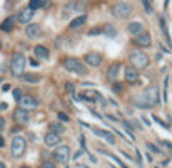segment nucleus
<instances>
[{
	"mask_svg": "<svg viewBox=\"0 0 172 168\" xmlns=\"http://www.w3.org/2000/svg\"><path fill=\"white\" fill-rule=\"evenodd\" d=\"M53 158L58 164H62V165H67L68 164L69 158H71V150H69L68 145H59L54 153H53Z\"/></svg>",
	"mask_w": 172,
	"mask_h": 168,
	"instance_id": "nucleus-7",
	"label": "nucleus"
},
{
	"mask_svg": "<svg viewBox=\"0 0 172 168\" xmlns=\"http://www.w3.org/2000/svg\"><path fill=\"white\" fill-rule=\"evenodd\" d=\"M41 168H56V165L53 162H50V160H45L43 165H41Z\"/></svg>",
	"mask_w": 172,
	"mask_h": 168,
	"instance_id": "nucleus-35",
	"label": "nucleus"
},
{
	"mask_svg": "<svg viewBox=\"0 0 172 168\" xmlns=\"http://www.w3.org/2000/svg\"><path fill=\"white\" fill-rule=\"evenodd\" d=\"M163 101H168V79H164V88H163Z\"/></svg>",
	"mask_w": 172,
	"mask_h": 168,
	"instance_id": "nucleus-32",
	"label": "nucleus"
},
{
	"mask_svg": "<svg viewBox=\"0 0 172 168\" xmlns=\"http://www.w3.org/2000/svg\"><path fill=\"white\" fill-rule=\"evenodd\" d=\"M83 168H89V167H83Z\"/></svg>",
	"mask_w": 172,
	"mask_h": 168,
	"instance_id": "nucleus-50",
	"label": "nucleus"
},
{
	"mask_svg": "<svg viewBox=\"0 0 172 168\" xmlns=\"http://www.w3.org/2000/svg\"><path fill=\"white\" fill-rule=\"evenodd\" d=\"M65 130H67L65 126L60 124V123H52V124H50V132H54V133L60 135V133H63Z\"/></svg>",
	"mask_w": 172,
	"mask_h": 168,
	"instance_id": "nucleus-24",
	"label": "nucleus"
},
{
	"mask_svg": "<svg viewBox=\"0 0 172 168\" xmlns=\"http://www.w3.org/2000/svg\"><path fill=\"white\" fill-rule=\"evenodd\" d=\"M2 147H5V138L0 135V149H2Z\"/></svg>",
	"mask_w": 172,
	"mask_h": 168,
	"instance_id": "nucleus-41",
	"label": "nucleus"
},
{
	"mask_svg": "<svg viewBox=\"0 0 172 168\" xmlns=\"http://www.w3.org/2000/svg\"><path fill=\"white\" fill-rule=\"evenodd\" d=\"M124 79L129 85H134L138 84L139 80V71L134 67H127L125 71H124Z\"/></svg>",
	"mask_w": 172,
	"mask_h": 168,
	"instance_id": "nucleus-15",
	"label": "nucleus"
},
{
	"mask_svg": "<svg viewBox=\"0 0 172 168\" xmlns=\"http://www.w3.org/2000/svg\"><path fill=\"white\" fill-rule=\"evenodd\" d=\"M12 95H14V100L18 103V101H20V99L23 97V91H21L20 88H15V89L12 91Z\"/></svg>",
	"mask_w": 172,
	"mask_h": 168,
	"instance_id": "nucleus-28",
	"label": "nucleus"
},
{
	"mask_svg": "<svg viewBox=\"0 0 172 168\" xmlns=\"http://www.w3.org/2000/svg\"><path fill=\"white\" fill-rule=\"evenodd\" d=\"M127 30H129L133 36H138V35H140L144 32V24L139 23V21H131V23L127 26Z\"/></svg>",
	"mask_w": 172,
	"mask_h": 168,
	"instance_id": "nucleus-19",
	"label": "nucleus"
},
{
	"mask_svg": "<svg viewBox=\"0 0 172 168\" xmlns=\"http://www.w3.org/2000/svg\"><path fill=\"white\" fill-rule=\"evenodd\" d=\"M21 80L26 82V84H39L41 82V76L36 74V73H23Z\"/></svg>",
	"mask_w": 172,
	"mask_h": 168,
	"instance_id": "nucleus-21",
	"label": "nucleus"
},
{
	"mask_svg": "<svg viewBox=\"0 0 172 168\" xmlns=\"http://www.w3.org/2000/svg\"><path fill=\"white\" fill-rule=\"evenodd\" d=\"M162 144H163V145H166V147H169V149H172V144L168 143V141H162Z\"/></svg>",
	"mask_w": 172,
	"mask_h": 168,
	"instance_id": "nucleus-42",
	"label": "nucleus"
},
{
	"mask_svg": "<svg viewBox=\"0 0 172 168\" xmlns=\"http://www.w3.org/2000/svg\"><path fill=\"white\" fill-rule=\"evenodd\" d=\"M103 34H106L107 36H115V35H116V29H115L112 24H106L103 29Z\"/></svg>",
	"mask_w": 172,
	"mask_h": 168,
	"instance_id": "nucleus-25",
	"label": "nucleus"
},
{
	"mask_svg": "<svg viewBox=\"0 0 172 168\" xmlns=\"http://www.w3.org/2000/svg\"><path fill=\"white\" fill-rule=\"evenodd\" d=\"M14 120H15V123L20 124V126H24L27 124L29 121H30V115H29V112L24 109H21L20 106H18L17 109L14 111Z\"/></svg>",
	"mask_w": 172,
	"mask_h": 168,
	"instance_id": "nucleus-11",
	"label": "nucleus"
},
{
	"mask_svg": "<svg viewBox=\"0 0 172 168\" xmlns=\"http://www.w3.org/2000/svg\"><path fill=\"white\" fill-rule=\"evenodd\" d=\"M26 56L24 53H20L17 51L12 59H11V73L15 76V77H21L24 73V68H26Z\"/></svg>",
	"mask_w": 172,
	"mask_h": 168,
	"instance_id": "nucleus-4",
	"label": "nucleus"
},
{
	"mask_svg": "<svg viewBox=\"0 0 172 168\" xmlns=\"http://www.w3.org/2000/svg\"><path fill=\"white\" fill-rule=\"evenodd\" d=\"M63 88H65V91H67V93H69V94H73V93H74V85H73V84H69V82H67Z\"/></svg>",
	"mask_w": 172,
	"mask_h": 168,
	"instance_id": "nucleus-33",
	"label": "nucleus"
},
{
	"mask_svg": "<svg viewBox=\"0 0 172 168\" xmlns=\"http://www.w3.org/2000/svg\"><path fill=\"white\" fill-rule=\"evenodd\" d=\"M82 156V151H77L76 154H74V159H77V158H80Z\"/></svg>",
	"mask_w": 172,
	"mask_h": 168,
	"instance_id": "nucleus-43",
	"label": "nucleus"
},
{
	"mask_svg": "<svg viewBox=\"0 0 172 168\" xmlns=\"http://www.w3.org/2000/svg\"><path fill=\"white\" fill-rule=\"evenodd\" d=\"M63 67H65V70H68L71 73H76V74H78V76L88 74V67H86L80 59L73 58V56L65 58V61H63Z\"/></svg>",
	"mask_w": 172,
	"mask_h": 168,
	"instance_id": "nucleus-3",
	"label": "nucleus"
},
{
	"mask_svg": "<svg viewBox=\"0 0 172 168\" xmlns=\"http://www.w3.org/2000/svg\"><path fill=\"white\" fill-rule=\"evenodd\" d=\"M85 62L88 65H91V67H98L103 62V56L100 53H97V51H89V53L85 55Z\"/></svg>",
	"mask_w": 172,
	"mask_h": 168,
	"instance_id": "nucleus-13",
	"label": "nucleus"
},
{
	"mask_svg": "<svg viewBox=\"0 0 172 168\" xmlns=\"http://www.w3.org/2000/svg\"><path fill=\"white\" fill-rule=\"evenodd\" d=\"M3 49V42H2V38H0V50Z\"/></svg>",
	"mask_w": 172,
	"mask_h": 168,
	"instance_id": "nucleus-47",
	"label": "nucleus"
},
{
	"mask_svg": "<svg viewBox=\"0 0 172 168\" xmlns=\"http://www.w3.org/2000/svg\"><path fill=\"white\" fill-rule=\"evenodd\" d=\"M136 160H138V165H142V156H140L139 150H136Z\"/></svg>",
	"mask_w": 172,
	"mask_h": 168,
	"instance_id": "nucleus-37",
	"label": "nucleus"
},
{
	"mask_svg": "<svg viewBox=\"0 0 172 168\" xmlns=\"http://www.w3.org/2000/svg\"><path fill=\"white\" fill-rule=\"evenodd\" d=\"M24 34L29 40H38L41 35H43V29L38 23H29L24 29Z\"/></svg>",
	"mask_w": 172,
	"mask_h": 168,
	"instance_id": "nucleus-10",
	"label": "nucleus"
},
{
	"mask_svg": "<svg viewBox=\"0 0 172 168\" xmlns=\"http://www.w3.org/2000/svg\"><path fill=\"white\" fill-rule=\"evenodd\" d=\"M129 59H130L131 67H134L136 70H144V68H146L148 67V64H149L148 55H146L145 51L139 50V49H134V50L130 51Z\"/></svg>",
	"mask_w": 172,
	"mask_h": 168,
	"instance_id": "nucleus-2",
	"label": "nucleus"
},
{
	"mask_svg": "<svg viewBox=\"0 0 172 168\" xmlns=\"http://www.w3.org/2000/svg\"><path fill=\"white\" fill-rule=\"evenodd\" d=\"M92 132H94L97 136H100V138L106 139L109 144H115V136H113L109 130H103V129H98V127H92Z\"/></svg>",
	"mask_w": 172,
	"mask_h": 168,
	"instance_id": "nucleus-17",
	"label": "nucleus"
},
{
	"mask_svg": "<svg viewBox=\"0 0 172 168\" xmlns=\"http://www.w3.org/2000/svg\"><path fill=\"white\" fill-rule=\"evenodd\" d=\"M29 62H30V65H32V67H38V65H39V62H38L35 58H30V59H29Z\"/></svg>",
	"mask_w": 172,
	"mask_h": 168,
	"instance_id": "nucleus-39",
	"label": "nucleus"
},
{
	"mask_svg": "<svg viewBox=\"0 0 172 168\" xmlns=\"http://www.w3.org/2000/svg\"><path fill=\"white\" fill-rule=\"evenodd\" d=\"M20 168H32V167H27V165H24V167H20Z\"/></svg>",
	"mask_w": 172,
	"mask_h": 168,
	"instance_id": "nucleus-48",
	"label": "nucleus"
},
{
	"mask_svg": "<svg viewBox=\"0 0 172 168\" xmlns=\"http://www.w3.org/2000/svg\"><path fill=\"white\" fill-rule=\"evenodd\" d=\"M119 68H121V64L119 62H113L112 65L109 67V70H107V79L109 80H115L116 77H118V71H119Z\"/></svg>",
	"mask_w": 172,
	"mask_h": 168,
	"instance_id": "nucleus-22",
	"label": "nucleus"
},
{
	"mask_svg": "<svg viewBox=\"0 0 172 168\" xmlns=\"http://www.w3.org/2000/svg\"><path fill=\"white\" fill-rule=\"evenodd\" d=\"M103 34V29H100V27H94V29H91L89 32H88V35L89 36H94V35H101Z\"/></svg>",
	"mask_w": 172,
	"mask_h": 168,
	"instance_id": "nucleus-31",
	"label": "nucleus"
},
{
	"mask_svg": "<svg viewBox=\"0 0 172 168\" xmlns=\"http://www.w3.org/2000/svg\"><path fill=\"white\" fill-rule=\"evenodd\" d=\"M2 82H3V77H0V85H2Z\"/></svg>",
	"mask_w": 172,
	"mask_h": 168,
	"instance_id": "nucleus-49",
	"label": "nucleus"
},
{
	"mask_svg": "<svg viewBox=\"0 0 172 168\" xmlns=\"http://www.w3.org/2000/svg\"><path fill=\"white\" fill-rule=\"evenodd\" d=\"M133 44H134V46H138V47H142V49L151 47V35L148 34V32H142L140 35L134 36Z\"/></svg>",
	"mask_w": 172,
	"mask_h": 168,
	"instance_id": "nucleus-12",
	"label": "nucleus"
},
{
	"mask_svg": "<svg viewBox=\"0 0 172 168\" xmlns=\"http://www.w3.org/2000/svg\"><path fill=\"white\" fill-rule=\"evenodd\" d=\"M145 145H146V149L151 151V153H154V154H159V153H160V149H159L157 145H154L153 143H146Z\"/></svg>",
	"mask_w": 172,
	"mask_h": 168,
	"instance_id": "nucleus-27",
	"label": "nucleus"
},
{
	"mask_svg": "<svg viewBox=\"0 0 172 168\" xmlns=\"http://www.w3.org/2000/svg\"><path fill=\"white\" fill-rule=\"evenodd\" d=\"M142 3H144V8H145V12H146V14H151V12H153V8H151V3H149V0H142Z\"/></svg>",
	"mask_w": 172,
	"mask_h": 168,
	"instance_id": "nucleus-30",
	"label": "nucleus"
},
{
	"mask_svg": "<svg viewBox=\"0 0 172 168\" xmlns=\"http://www.w3.org/2000/svg\"><path fill=\"white\" fill-rule=\"evenodd\" d=\"M112 91L116 94H121L122 93V84H118V82H113L112 84Z\"/></svg>",
	"mask_w": 172,
	"mask_h": 168,
	"instance_id": "nucleus-29",
	"label": "nucleus"
},
{
	"mask_svg": "<svg viewBox=\"0 0 172 168\" xmlns=\"http://www.w3.org/2000/svg\"><path fill=\"white\" fill-rule=\"evenodd\" d=\"M9 89H11V85H9V84L2 85V93H8Z\"/></svg>",
	"mask_w": 172,
	"mask_h": 168,
	"instance_id": "nucleus-38",
	"label": "nucleus"
},
{
	"mask_svg": "<svg viewBox=\"0 0 172 168\" xmlns=\"http://www.w3.org/2000/svg\"><path fill=\"white\" fill-rule=\"evenodd\" d=\"M0 108H2V109H8V105H6V103H2V106H0Z\"/></svg>",
	"mask_w": 172,
	"mask_h": 168,
	"instance_id": "nucleus-44",
	"label": "nucleus"
},
{
	"mask_svg": "<svg viewBox=\"0 0 172 168\" xmlns=\"http://www.w3.org/2000/svg\"><path fill=\"white\" fill-rule=\"evenodd\" d=\"M60 135L54 133V132H48V133H45L44 136V144L47 145V147H56V145H59L60 144Z\"/></svg>",
	"mask_w": 172,
	"mask_h": 168,
	"instance_id": "nucleus-16",
	"label": "nucleus"
},
{
	"mask_svg": "<svg viewBox=\"0 0 172 168\" xmlns=\"http://www.w3.org/2000/svg\"><path fill=\"white\" fill-rule=\"evenodd\" d=\"M18 105H20V108L21 109H24V111H35L38 106H39V101L36 100L35 97H32V95H24L23 94V97L20 99V101H18Z\"/></svg>",
	"mask_w": 172,
	"mask_h": 168,
	"instance_id": "nucleus-8",
	"label": "nucleus"
},
{
	"mask_svg": "<svg viewBox=\"0 0 172 168\" xmlns=\"http://www.w3.org/2000/svg\"><path fill=\"white\" fill-rule=\"evenodd\" d=\"M33 55L39 59H48L50 58V50L43 44H38L33 47Z\"/></svg>",
	"mask_w": 172,
	"mask_h": 168,
	"instance_id": "nucleus-18",
	"label": "nucleus"
},
{
	"mask_svg": "<svg viewBox=\"0 0 172 168\" xmlns=\"http://www.w3.org/2000/svg\"><path fill=\"white\" fill-rule=\"evenodd\" d=\"M151 2H153V0H149V3H151Z\"/></svg>",
	"mask_w": 172,
	"mask_h": 168,
	"instance_id": "nucleus-51",
	"label": "nucleus"
},
{
	"mask_svg": "<svg viewBox=\"0 0 172 168\" xmlns=\"http://www.w3.org/2000/svg\"><path fill=\"white\" fill-rule=\"evenodd\" d=\"M0 168H6V165H5V162H0Z\"/></svg>",
	"mask_w": 172,
	"mask_h": 168,
	"instance_id": "nucleus-46",
	"label": "nucleus"
},
{
	"mask_svg": "<svg viewBox=\"0 0 172 168\" xmlns=\"http://www.w3.org/2000/svg\"><path fill=\"white\" fill-rule=\"evenodd\" d=\"M27 149V143H26V138L21 136V135H17L12 138V143H11V154L14 158H23L24 153H26Z\"/></svg>",
	"mask_w": 172,
	"mask_h": 168,
	"instance_id": "nucleus-5",
	"label": "nucleus"
},
{
	"mask_svg": "<svg viewBox=\"0 0 172 168\" xmlns=\"http://www.w3.org/2000/svg\"><path fill=\"white\" fill-rule=\"evenodd\" d=\"M160 27H162V30H163V34H164V36H166L168 42L171 44V38H169V34H168V26H166V21H164L163 17H160Z\"/></svg>",
	"mask_w": 172,
	"mask_h": 168,
	"instance_id": "nucleus-26",
	"label": "nucleus"
},
{
	"mask_svg": "<svg viewBox=\"0 0 172 168\" xmlns=\"http://www.w3.org/2000/svg\"><path fill=\"white\" fill-rule=\"evenodd\" d=\"M50 2L48 0H29V8L33 9V11H38L41 8H45Z\"/></svg>",
	"mask_w": 172,
	"mask_h": 168,
	"instance_id": "nucleus-23",
	"label": "nucleus"
},
{
	"mask_svg": "<svg viewBox=\"0 0 172 168\" xmlns=\"http://www.w3.org/2000/svg\"><path fill=\"white\" fill-rule=\"evenodd\" d=\"M5 127H6V121H5V118L3 117H0V132L5 130Z\"/></svg>",
	"mask_w": 172,
	"mask_h": 168,
	"instance_id": "nucleus-36",
	"label": "nucleus"
},
{
	"mask_svg": "<svg viewBox=\"0 0 172 168\" xmlns=\"http://www.w3.org/2000/svg\"><path fill=\"white\" fill-rule=\"evenodd\" d=\"M15 24H17V17L15 15H9L0 23V30L5 32V34H9V32L14 30Z\"/></svg>",
	"mask_w": 172,
	"mask_h": 168,
	"instance_id": "nucleus-14",
	"label": "nucleus"
},
{
	"mask_svg": "<svg viewBox=\"0 0 172 168\" xmlns=\"http://www.w3.org/2000/svg\"><path fill=\"white\" fill-rule=\"evenodd\" d=\"M58 117H59V120L65 121V123H67V121H69V117L65 114V112H59V114H58Z\"/></svg>",
	"mask_w": 172,
	"mask_h": 168,
	"instance_id": "nucleus-34",
	"label": "nucleus"
},
{
	"mask_svg": "<svg viewBox=\"0 0 172 168\" xmlns=\"http://www.w3.org/2000/svg\"><path fill=\"white\" fill-rule=\"evenodd\" d=\"M15 17H17V23H20V24H29L32 21V18L35 17V11L27 6V8L21 9Z\"/></svg>",
	"mask_w": 172,
	"mask_h": 168,
	"instance_id": "nucleus-9",
	"label": "nucleus"
},
{
	"mask_svg": "<svg viewBox=\"0 0 172 168\" xmlns=\"http://www.w3.org/2000/svg\"><path fill=\"white\" fill-rule=\"evenodd\" d=\"M112 15L115 18H119V20H124V18H127L131 15V12H133V6L127 3V2H119V3H116V5H113L112 6Z\"/></svg>",
	"mask_w": 172,
	"mask_h": 168,
	"instance_id": "nucleus-6",
	"label": "nucleus"
},
{
	"mask_svg": "<svg viewBox=\"0 0 172 168\" xmlns=\"http://www.w3.org/2000/svg\"><path fill=\"white\" fill-rule=\"evenodd\" d=\"M86 20H88V15L86 14H83V15H77L76 18H73L71 21H69V29H78V27H82V26L86 23Z\"/></svg>",
	"mask_w": 172,
	"mask_h": 168,
	"instance_id": "nucleus-20",
	"label": "nucleus"
},
{
	"mask_svg": "<svg viewBox=\"0 0 172 168\" xmlns=\"http://www.w3.org/2000/svg\"><path fill=\"white\" fill-rule=\"evenodd\" d=\"M159 101H160V93H159L157 85L148 86L140 97H131L130 99V103L139 109H151V108L159 105Z\"/></svg>",
	"mask_w": 172,
	"mask_h": 168,
	"instance_id": "nucleus-1",
	"label": "nucleus"
},
{
	"mask_svg": "<svg viewBox=\"0 0 172 168\" xmlns=\"http://www.w3.org/2000/svg\"><path fill=\"white\" fill-rule=\"evenodd\" d=\"M154 120L157 121V123H159V124H162L163 127H166V129H168V124H164V123H163V121H162V120H160L159 117H154Z\"/></svg>",
	"mask_w": 172,
	"mask_h": 168,
	"instance_id": "nucleus-40",
	"label": "nucleus"
},
{
	"mask_svg": "<svg viewBox=\"0 0 172 168\" xmlns=\"http://www.w3.org/2000/svg\"><path fill=\"white\" fill-rule=\"evenodd\" d=\"M146 159L149 160V162H151V160H153V158H151V156H149V153H146Z\"/></svg>",
	"mask_w": 172,
	"mask_h": 168,
	"instance_id": "nucleus-45",
	"label": "nucleus"
}]
</instances>
